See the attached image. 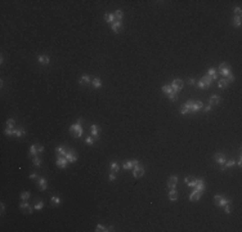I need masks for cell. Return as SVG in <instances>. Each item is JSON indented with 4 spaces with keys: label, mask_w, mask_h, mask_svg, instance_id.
Instances as JSON below:
<instances>
[{
    "label": "cell",
    "mask_w": 242,
    "mask_h": 232,
    "mask_svg": "<svg viewBox=\"0 0 242 232\" xmlns=\"http://www.w3.org/2000/svg\"><path fill=\"white\" fill-rule=\"evenodd\" d=\"M169 200H170V201H177V200H178L177 188H170V191H169Z\"/></svg>",
    "instance_id": "obj_10"
},
{
    "label": "cell",
    "mask_w": 242,
    "mask_h": 232,
    "mask_svg": "<svg viewBox=\"0 0 242 232\" xmlns=\"http://www.w3.org/2000/svg\"><path fill=\"white\" fill-rule=\"evenodd\" d=\"M218 72L220 74V75H223L224 78H228L232 72H231V69H229V66H228V63H220L219 64V69H218Z\"/></svg>",
    "instance_id": "obj_1"
},
{
    "label": "cell",
    "mask_w": 242,
    "mask_h": 232,
    "mask_svg": "<svg viewBox=\"0 0 242 232\" xmlns=\"http://www.w3.org/2000/svg\"><path fill=\"white\" fill-rule=\"evenodd\" d=\"M202 81H203V83H205V84H206L207 86H210V84L213 83V79H211L210 76H207V75H205V76L202 78Z\"/></svg>",
    "instance_id": "obj_30"
},
{
    "label": "cell",
    "mask_w": 242,
    "mask_h": 232,
    "mask_svg": "<svg viewBox=\"0 0 242 232\" xmlns=\"http://www.w3.org/2000/svg\"><path fill=\"white\" fill-rule=\"evenodd\" d=\"M192 105H193V101H188L186 105H183V107L180 108V114H183V115L189 114L192 111Z\"/></svg>",
    "instance_id": "obj_5"
},
{
    "label": "cell",
    "mask_w": 242,
    "mask_h": 232,
    "mask_svg": "<svg viewBox=\"0 0 242 232\" xmlns=\"http://www.w3.org/2000/svg\"><path fill=\"white\" fill-rule=\"evenodd\" d=\"M131 162H133V168H135V167H138V165H139V161H138V160H133Z\"/></svg>",
    "instance_id": "obj_50"
},
{
    "label": "cell",
    "mask_w": 242,
    "mask_h": 232,
    "mask_svg": "<svg viewBox=\"0 0 242 232\" xmlns=\"http://www.w3.org/2000/svg\"><path fill=\"white\" fill-rule=\"evenodd\" d=\"M38 146H39V145H32V146L30 147V155H31L32 157H35V156H38V153H39Z\"/></svg>",
    "instance_id": "obj_20"
},
{
    "label": "cell",
    "mask_w": 242,
    "mask_h": 232,
    "mask_svg": "<svg viewBox=\"0 0 242 232\" xmlns=\"http://www.w3.org/2000/svg\"><path fill=\"white\" fill-rule=\"evenodd\" d=\"M85 142H86L88 145L91 146V145H94V138H93V137H88V138L85 139Z\"/></svg>",
    "instance_id": "obj_46"
},
{
    "label": "cell",
    "mask_w": 242,
    "mask_h": 232,
    "mask_svg": "<svg viewBox=\"0 0 242 232\" xmlns=\"http://www.w3.org/2000/svg\"><path fill=\"white\" fill-rule=\"evenodd\" d=\"M210 110H211V106H210V105H207V106L203 108V111H205V112H209Z\"/></svg>",
    "instance_id": "obj_52"
},
{
    "label": "cell",
    "mask_w": 242,
    "mask_h": 232,
    "mask_svg": "<svg viewBox=\"0 0 242 232\" xmlns=\"http://www.w3.org/2000/svg\"><path fill=\"white\" fill-rule=\"evenodd\" d=\"M177 182H178V177H177V175L170 177V178L167 179V187H169V188H175Z\"/></svg>",
    "instance_id": "obj_11"
},
{
    "label": "cell",
    "mask_w": 242,
    "mask_h": 232,
    "mask_svg": "<svg viewBox=\"0 0 242 232\" xmlns=\"http://www.w3.org/2000/svg\"><path fill=\"white\" fill-rule=\"evenodd\" d=\"M38 187H39L40 191H45V190H47V181H45V178H39V181H38Z\"/></svg>",
    "instance_id": "obj_16"
},
{
    "label": "cell",
    "mask_w": 242,
    "mask_h": 232,
    "mask_svg": "<svg viewBox=\"0 0 242 232\" xmlns=\"http://www.w3.org/2000/svg\"><path fill=\"white\" fill-rule=\"evenodd\" d=\"M90 131H91V137H94V138H98V134H99V131H98V126H97L95 124H93V125L90 126Z\"/></svg>",
    "instance_id": "obj_21"
},
{
    "label": "cell",
    "mask_w": 242,
    "mask_h": 232,
    "mask_svg": "<svg viewBox=\"0 0 242 232\" xmlns=\"http://www.w3.org/2000/svg\"><path fill=\"white\" fill-rule=\"evenodd\" d=\"M55 152H57V155H58V156H63V157H64V156H66V153H67V151H66L62 146L57 147V148H55Z\"/></svg>",
    "instance_id": "obj_24"
},
{
    "label": "cell",
    "mask_w": 242,
    "mask_h": 232,
    "mask_svg": "<svg viewBox=\"0 0 242 232\" xmlns=\"http://www.w3.org/2000/svg\"><path fill=\"white\" fill-rule=\"evenodd\" d=\"M233 165H234V160H229V161H227L225 167H223V168H222V170H224V169H227V168H232Z\"/></svg>",
    "instance_id": "obj_39"
},
{
    "label": "cell",
    "mask_w": 242,
    "mask_h": 232,
    "mask_svg": "<svg viewBox=\"0 0 242 232\" xmlns=\"http://www.w3.org/2000/svg\"><path fill=\"white\" fill-rule=\"evenodd\" d=\"M131 168H133V162L131 161H126V162L122 164V169H125V170H129Z\"/></svg>",
    "instance_id": "obj_34"
},
{
    "label": "cell",
    "mask_w": 242,
    "mask_h": 232,
    "mask_svg": "<svg viewBox=\"0 0 242 232\" xmlns=\"http://www.w3.org/2000/svg\"><path fill=\"white\" fill-rule=\"evenodd\" d=\"M194 188L198 190V191H205V182L202 179H196V184H194Z\"/></svg>",
    "instance_id": "obj_12"
},
{
    "label": "cell",
    "mask_w": 242,
    "mask_h": 232,
    "mask_svg": "<svg viewBox=\"0 0 242 232\" xmlns=\"http://www.w3.org/2000/svg\"><path fill=\"white\" fill-rule=\"evenodd\" d=\"M38 61L41 63V64H49L50 63V58L48 56H39L38 57Z\"/></svg>",
    "instance_id": "obj_18"
},
{
    "label": "cell",
    "mask_w": 242,
    "mask_h": 232,
    "mask_svg": "<svg viewBox=\"0 0 242 232\" xmlns=\"http://www.w3.org/2000/svg\"><path fill=\"white\" fill-rule=\"evenodd\" d=\"M64 157L67 159V161H68V162H75V161L77 160V156H76V153H75V151H74V150L67 151V153H66V156H64Z\"/></svg>",
    "instance_id": "obj_6"
},
{
    "label": "cell",
    "mask_w": 242,
    "mask_h": 232,
    "mask_svg": "<svg viewBox=\"0 0 242 232\" xmlns=\"http://www.w3.org/2000/svg\"><path fill=\"white\" fill-rule=\"evenodd\" d=\"M223 208H224V210H225V213H227V214H229V213H231V208H229V204H227V205H225V206H223Z\"/></svg>",
    "instance_id": "obj_48"
},
{
    "label": "cell",
    "mask_w": 242,
    "mask_h": 232,
    "mask_svg": "<svg viewBox=\"0 0 242 232\" xmlns=\"http://www.w3.org/2000/svg\"><path fill=\"white\" fill-rule=\"evenodd\" d=\"M144 174V169L141 167V165H138V167H135L134 168V172H133V175L135 177V178H141L142 175Z\"/></svg>",
    "instance_id": "obj_7"
},
{
    "label": "cell",
    "mask_w": 242,
    "mask_h": 232,
    "mask_svg": "<svg viewBox=\"0 0 242 232\" xmlns=\"http://www.w3.org/2000/svg\"><path fill=\"white\" fill-rule=\"evenodd\" d=\"M95 231H98V232H99V231H102V232H106V231H107V228H106L105 226H102V224H98Z\"/></svg>",
    "instance_id": "obj_44"
},
{
    "label": "cell",
    "mask_w": 242,
    "mask_h": 232,
    "mask_svg": "<svg viewBox=\"0 0 242 232\" xmlns=\"http://www.w3.org/2000/svg\"><path fill=\"white\" fill-rule=\"evenodd\" d=\"M55 162H57V165H58L59 168H62V169H63V168H66V167H67V162H68V161H67V159H66V157H63V156H58Z\"/></svg>",
    "instance_id": "obj_8"
},
{
    "label": "cell",
    "mask_w": 242,
    "mask_h": 232,
    "mask_svg": "<svg viewBox=\"0 0 242 232\" xmlns=\"http://www.w3.org/2000/svg\"><path fill=\"white\" fill-rule=\"evenodd\" d=\"M207 76H210L213 80H215V79L218 78V75H216V70H214V69H210L209 71H207Z\"/></svg>",
    "instance_id": "obj_28"
},
{
    "label": "cell",
    "mask_w": 242,
    "mask_h": 232,
    "mask_svg": "<svg viewBox=\"0 0 242 232\" xmlns=\"http://www.w3.org/2000/svg\"><path fill=\"white\" fill-rule=\"evenodd\" d=\"M122 17H124L122 10H116V12H115V19H116V21H120V22H121Z\"/></svg>",
    "instance_id": "obj_29"
},
{
    "label": "cell",
    "mask_w": 242,
    "mask_h": 232,
    "mask_svg": "<svg viewBox=\"0 0 242 232\" xmlns=\"http://www.w3.org/2000/svg\"><path fill=\"white\" fill-rule=\"evenodd\" d=\"M186 183H187L189 187H194V184H196V179L192 178V177H187V178H186Z\"/></svg>",
    "instance_id": "obj_27"
},
{
    "label": "cell",
    "mask_w": 242,
    "mask_h": 232,
    "mask_svg": "<svg viewBox=\"0 0 242 232\" xmlns=\"http://www.w3.org/2000/svg\"><path fill=\"white\" fill-rule=\"evenodd\" d=\"M119 169H120V165H119L117 162H112V164H111V172H112V173H117Z\"/></svg>",
    "instance_id": "obj_31"
},
{
    "label": "cell",
    "mask_w": 242,
    "mask_h": 232,
    "mask_svg": "<svg viewBox=\"0 0 242 232\" xmlns=\"http://www.w3.org/2000/svg\"><path fill=\"white\" fill-rule=\"evenodd\" d=\"M14 125H16V121H14L13 119H9V120L7 121V126H8V128L13 129V128H14Z\"/></svg>",
    "instance_id": "obj_41"
},
{
    "label": "cell",
    "mask_w": 242,
    "mask_h": 232,
    "mask_svg": "<svg viewBox=\"0 0 242 232\" xmlns=\"http://www.w3.org/2000/svg\"><path fill=\"white\" fill-rule=\"evenodd\" d=\"M233 12L236 13V16H241V8H239V7H236V8L233 9Z\"/></svg>",
    "instance_id": "obj_47"
},
{
    "label": "cell",
    "mask_w": 242,
    "mask_h": 232,
    "mask_svg": "<svg viewBox=\"0 0 242 232\" xmlns=\"http://www.w3.org/2000/svg\"><path fill=\"white\" fill-rule=\"evenodd\" d=\"M21 198L23 201H27L28 198H30V192H22L21 193Z\"/></svg>",
    "instance_id": "obj_40"
},
{
    "label": "cell",
    "mask_w": 242,
    "mask_h": 232,
    "mask_svg": "<svg viewBox=\"0 0 242 232\" xmlns=\"http://www.w3.org/2000/svg\"><path fill=\"white\" fill-rule=\"evenodd\" d=\"M214 201H215V204L218 205V206H225L227 204H231V200H228V198H225V197H223V196H220V195H216L215 197H214Z\"/></svg>",
    "instance_id": "obj_4"
},
{
    "label": "cell",
    "mask_w": 242,
    "mask_h": 232,
    "mask_svg": "<svg viewBox=\"0 0 242 232\" xmlns=\"http://www.w3.org/2000/svg\"><path fill=\"white\" fill-rule=\"evenodd\" d=\"M52 203H53L54 205H59V204H61V198H59L58 196H52Z\"/></svg>",
    "instance_id": "obj_38"
},
{
    "label": "cell",
    "mask_w": 242,
    "mask_h": 232,
    "mask_svg": "<svg viewBox=\"0 0 242 232\" xmlns=\"http://www.w3.org/2000/svg\"><path fill=\"white\" fill-rule=\"evenodd\" d=\"M32 161H33V165H35V167H40V165H41V160L38 156L32 157Z\"/></svg>",
    "instance_id": "obj_37"
},
{
    "label": "cell",
    "mask_w": 242,
    "mask_h": 232,
    "mask_svg": "<svg viewBox=\"0 0 242 232\" xmlns=\"http://www.w3.org/2000/svg\"><path fill=\"white\" fill-rule=\"evenodd\" d=\"M162 92H164L165 94H170V93L172 92V89H171L170 85H164V86H162Z\"/></svg>",
    "instance_id": "obj_36"
},
{
    "label": "cell",
    "mask_w": 242,
    "mask_h": 232,
    "mask_svg": "<svg viewBox=\"0 0 242 232\" xmlns=\"http://www.w3.org/2000/svg\"><path fill=\"white\" fill-rule=\"evenodd\" d=\"M19 208H21V209H22L23 212H26V213H28V214H32V212H33V210L31 209V206H30V205H28L27 203H25V201L19 204Z\"/></svg>",
    "instance_id": "obj_13"
},
{
    "label": "cell",
    "mask_w": 242,
    "mask_h": 232,
    "mask_svg": "<svg viewBox=\"0 0 242 232\" xmlns=\"http://www.w3.org/2000/svg\"><path fill=\"white\" fill-rule=\"evenodd\" d=\"M219 101H220V99H219V95H218V94H214V95H211L210 99H209V105H210V106H216V105L219 103Z\"/></svg>",
    "instance_id": "obj_14"
},
{
    "label": "cell",
    "mask_w": 242,
    "mask_h": 232,
    "mask_svg": "<svg viewBox=\"0 0 242 232\" xmlns=\"http://www.w3.org/2000/svg\"><path fill=\"white\" fill-rule=\"evenodd\" d=\"M43 208H44V203H43V201L36 203V205H35V209H36V210H41Z\"/></svg>",
    "instance_id": "obj_43"
},
{
    "label": "cell",
    "mask_w": 242,
    "mask_h": 232,
    "mask_svg": "<svg viewBox=\"0 0 242 232\" xmlns=\"http://www.w3.org/2000/svg\"><path fill=\"white\" fill-rule=\"evenodd\" d=\"M201 108H203V103H202V102H200V101L193 102V105H192V111H191V112H197V111L201 110Z\"/></svg>",
    "instance_id": "obj_15"
},
{
    "label": "cell",
    "mask_w": 242,
    "mask_h": 232,
    "mask_svg": "<svg viewBox=\"0 0 242 232\" xmlns=\"http://www.w3.org/2000/svg\"><path fill=\"white\" fill-rule=\"evenodd\" d=\"M170 86H171L172 92L178 93V92H180V90L183 89L184 83H183V80H180V79H175V80H172V83L170 84Z\"/></svg>",
    "instance_id": "obj_2"
},
{
    "label": "cell",
    "mask_w": 242,
    "mask_h": 232,
    "mask_svg": "<svg viewBox=\"0 0 242 232\" xmlns=\"http://www.w3.org/2000/svg\"><path fill=\"white\" fill-rule=\"evenodd\" d=\"M167 97H169L170 101H174V102L178 99V95H177V93H175V92H171L170 94H167Z\"/></svg>",
    "instance_id": "obj_35"
},
{
    "label": "cell",
    "mask_w": 242,
    "mask_h": 232,
    "mask_svg": "<svg viewBox=\"0 0 242 232\" xmlns=\"http://www.w3.org/2000/svg\"><path fill=\"white\" fill-rule=\"evenodd\" d=\"M30 178H31V179H35V178H36V173H32V174L30 175Z\"/></svg>",
    "instance_id": "obj_53"
},
{
    "label": "cell",
    "mask_w": 242,
    "mask_h": 232,
    "mask_svg": "<svg viewBox=\"0 0 242 232\" xmlns=\"http://www.w3.org/2000/svg\"><path fill=\"white\" fill-rule=\"evenodd\" d=\"M197 86H198L200 89H205V88H209V86H207V85H206V84H205V83H203L202 80H201V81H200V83L197 84Z\"/></svg>",
    "instance_id": "obj_45"
},
{
    "label": "cell",
    "mask_w": 242,
    "mask_h": 232,
    "mask_svg": "<svg viewBox=\"0 0 242 232\" xmlns=\"http://www.w3.org/2000/svg\"><path fill=\"white\" fill-rule=\"evenodd\" d=\"M188 83H189V84H194L196 81H194V79H189V81H188Z\"/></svg>",
    "instance_id": "obj_54"
},
{
    "label": "cell",
    "mask_w": 242,
    "mask_h": 232,
    "mask_svg": "<svg viewBox=\"0 0 242 232\" xmlns=\"http://www.w3.org/2000/svg\"><path fill=\"white\" fill-rule=\"evenodd\" d=\"M25 133H26V131H25L23 128H19L18 130H14V136L16 137H22V136H25Z\"/></svg>",
    "instance_id": "obj_32"
},
{
    "label": "cell",
    "mask_w": 242,
    "mask_h": 232,
    "mask_svg": "<svg viewBox=\"0 0 242 232\" xmlns=\"http://www.w3.org/2000/svg\"><path fill=\"white\" fill-rule=\"evenodd\" d=\"M89 83H90V78H89L88 75H84V76L81 78V80H80V84H83V85L89 84Z\"/></svg>",
    "instance_id": "obj_33"
},
{
    "label": "cell",
    "mask_w": 242,
    "mask_h": 232,
    "mask_svg": "<svg viewBox=\"0 0 242 232\" xmlns=\"http://www.w3.org/2000/svg\"><path fill=\"white\" fill-rule=\"evenodd\" d=\"M77 124H80V125H81V124H83V119H79V120H77Z\"/></svg>",
    "instance_id": "obj_55"
},
{
    "label": "cell",
    "mask_w": 242,
    "mask_h": 232,
    "mask_svg": "<svg viewBox=\"0 0 242 232\" xmlns=\"http://www.w3.org/2000/svg\"><path fill=\"white\" fill-rule=\"evenodd\" d=\"M70 131L74 134V137H76V138H79V137L83 136V128H81L80 124H74V125H71V126H70Z\"/></svg>",
    "instance_id": "obj_3"
},
{
    "label": "cell",
    "mask_w": 242,
    "mask_h": 232,
    "mask_svg": "<svg viewBox=\"0 0 242 232\" xmlns=\"http://www.w3.org/2000/svg\"><path fill=\"white\" fill-rule=\"evenodd\" d=\"M203 192L202 191H198V190H194L191 195H189V200L191 201H197L198 200V198L201 197V195H202Z\"/></svg>",
    "instance_id": "obj_9"
},
{
    "label": "cell",
    "mask_w": 242,
    "mask_h": 232,
    "mask_svg": "<svg viewBox=\"0 0 242 232\" xmlns=\"http://www.w3.org/2000/svg\"><path fill=\"white\" fill-rule=\"evenodd\" d=\"M105 19H106L108 23H111V25L116 21V19H115V14H110V13H106V14H105Z\"/></svg>",
    "instance_id": "obj_22"
},
{
    "label": "cell",
    "mask_w": 242,
    "mask_h": 232,
    "mask_svg": "<svg viewBox=\"0 0 242 232\" xmlns=\"http://www.w3.org/2000/svg\"><path fill=\"white\" fill-rule=\"evenodd\" d=\"M116 179V175H115V173H110V181L111 182H113Z\"/></svg>",
    "instance_id": "obj_49"
},
{
    "label": "cell",
    "mask_w": 242,
    "mask_h": 232,
    "mask_svg": "<svg viewBox=\"0 0 242 232\" xmlns=\"http://www.w3.org/2000/svg\"><path fill=\"white\" fill-rule=\"evenodd\" d=\"M215 160H216V162H219L222 167H224V162H225V157H224V155L223 153H216L215 155Z\"/></svg>",
    "instance_id": "obj_19"
},
{
    "label": "cell",
    "mask_w": 242,
    "mask_h": 232,
    "mask_svg": "<svg viewBox=\"0 0 242 232\" xmlns=\"http://www.w3.org/2000/svg\"><path fill=\"white\" fill-rule=\"evenodd\" d=\"M227 80H228V81H229V83H231V81H234V76H233V75H232V74H231V75H229V76H228V78H227Z\"/></svg>",
    "instance_id": "obj_51"
},
{
    "label": "cell",
    "mask_w": 242,
    "mask_h": 232,
    "mask_svg": "<svg viewBox=\"0 0 242 232\" xmlns=\"http://www.w3.org/2000/svg\"><path fill=\"white\" fill-rule=\"evenodd\" d=\"M91 84H93V86L95 88V89H99V88H102V81L99 80V79H93V81H91Z\"/></svg>",
    "instance_id": "obj_26"
},
{
    "label": "cell",
    "mask_w": 242,
    "mask_h": 232,
    "mask_svg": "<svg viewBox=\"0 0 242 232\" xmlns=\"http://www.w3.org/2000/svg\"><path fill=\"white\" fill-rule=\"evenodd\" d=\"M4 133H5L7 136H14V129H10V128H7V129L4 130Z\"/></svg>",
    "instance_id": "obj_42"
},
{
    "label": "cell",
    "mask_w": 242,
    "mask_h": 232,
    "mask_svg": "<svg viewBox=\"0 0 242 232\" xmlns=\"http://www.w3.org/2000/svg\"><path fill=\"white\" fill-rule=\"evenodd\" d=\"M4 209H5V206H4V204H3V203H2V213H3V212H4Z\"/></svg>",
    "instance_id": "obj_56"
},
{
    "label": "cell",
    "mask_w": 242,
    "mask_h": 232,
    "mask_svg": "<svg viewBox=\"0 0 242 232\" xmlns=\"http://www.w3.org/2000/svg\"><path fill=\"white\" fill-rule=\"evenodd\" d=\"M228 84H229V81H228L227 79H222V80H219V84H218V86H219L220 89H225V88L228 86Z\"/></svg>",
    "instance_id": "obj_23"
},
{
    "label": "cell",
    "mask_w": 242,
    "mask_h": 232,
    "mask_svg": "<svg viewBox=\"0 0 242 232\" xmlns=\"http://www.w3.org/2000/svg\"><path fill=\"white\" fill-rule=\"evenodd\" d=\"M232 22H233V26L239 27V26H241V16H234Z\"/></svg>",
    "instance_id": "obj_25"
},
{
    "label": "cell",
    "mask_w": 242,
    "mask_h": 232,
    "mask_svg": "<svg viewBox=\"0 0 242 232\" xmlns=\"http://www.w3.org/2000/svg\"><path fill=\"white\" fill-rule=\"evenodd\" d=\"M121 27H122V23H121L120 21H115V22L111 25V28H112L113 32H119Z\"/></svg>",
    "instance_id": "obj_17"
}]
</instances>
